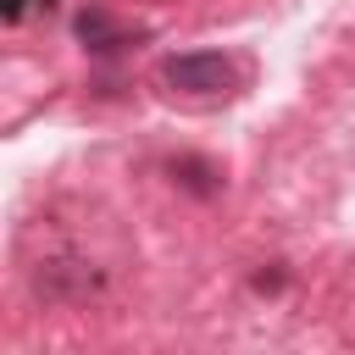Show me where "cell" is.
Returning a JSON list of instances; mask_svg holds the SVG:
<instances>
[{
    "instance_id": "obj_1",
    "label": "cell",
    "mask_w": 355,
    "mask_h": 355,
    "mask_svg": "<svg viewBox=\"0 0 355 355\" xmlns=\"http://www.w3.org/2000/svg\"><path fill=\"white\" fill-rule=\"evenodd\" d=\"M161 78H166V89H178V94H222V89H233L239 61L222 55V50H189V55H172V61L161 67Z\"/></svg>"
}]
</instances>
